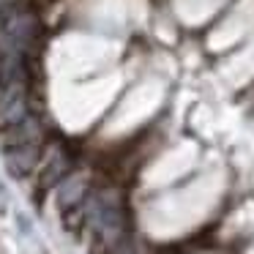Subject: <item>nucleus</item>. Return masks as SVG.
Instances as JSON below:
<instances>
[{
	"label": "nucleus",
	"mask_w": 254,
	"mask_h": 254,
	"mask_svg": "<svg viewBox=\"0 0 254 254\" xmlns=\"http://www.w3.org/2000/svg\"><path fill=\"white\" fill-rule=\"evenodd\" d=\"M39 39V19L33 11L17 6L0 17V55L28 58Z\"/></svg>",
	"instance_id": "1"
},
{
	"label": "nucleus",
	"mask_w": 254,
	"mask_h": 254,
	"mask_svg": "<svg viewBox=\"0 0 254 254\" xmlns=\"http://www.w3.org/2000/svg\"><path fill=\"white\" fill-rule=\"evenodd\" d=\"M3 161H6L8 172H11L14 178H25L28 172L36 170V161H39V142L3 148Z\"/></svg>",
	"instance_id": "3"
},
{
	"label": "nucleus",
	"mask_w": 254,
	"mask_h": 254,
	"mask_svg": "<svg viewBox=\"0 0 254 254\" xmlns=\"http://www.w3.org/2000/svg\"><path fill=\"white\" fill-rule=\"evenodd\" d=\"M28 118V79H17L0 88V131Z\"/></svg>",
	"instance_id": "2"
},
{
	"label": "nucleus",
	"mask_w": 254,
	"mask_h": 254,
	"mask_svg": "<svg viewBox=\"0 0 254 254\" xmlns=\"http://www.w3.org/2000/svg\"><path fill=\"white\" fill-rule=\"evenodd\" d=\"M8 210V189H6V183L0 181V216Z\"/></svg>",
	"instance_id": "5"
},
{
	"label": "nucleus",
	"mask_w": 254,
	"mask_h": 254,
	"mask_svg": "<svg viewBox=\"0 0 254 254\" xmlns=\"http://www.w3.org/2000/svg\"><path fill=\"white\" fill-rule=\"evenodd\" d=\"M19 6V0H0V17L6 11H11V8H17Z\"/></svg>",
	"instance_id": "6"
},
{
	"label": "nucleus",
	"mask_w": 254,
	"mask_h": 254,
	"mask_svg": "<svg viewBox=\"0 0 254 254\" xmlns=\"http://www.w3.org/2000/svg\"><path fill=\"white\" fill-rule=\"evenodd\" d=\"M28 142H41V126L36 118H22L19 123L3 128L0 131V145L3 148H14V145H28Z\"/></svg>",
	"instance_id": "4"
}]
</instances>
